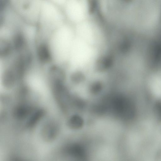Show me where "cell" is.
Returning a JSON list of instances; mask_svg holds the SVG:
<instances>
[{"instance_id":"6da1fadb","label":"cell","mask_w":161,"mask_h":161,"mask_svg":"<svg viewBox=\"0 0 161 161\" xmlns=\"http://www.w3.org/2000/svg\"><path fill=\"white\" fill-rule=\"evenodd\" d=\"M110 104L112 110L118 116L129 118L133 114V108L130 102L124 97L118 96L112 99Z\"/></svg>"},{"instance_id":"7a4b0ae2","label":"cell","mask_w":161,"mask_h":161,"mask_svg":"<svg viewBox=\"0 0 161 161\" xmlns=\"http://www.w3.org/2000/svg\"><path fill=\"white\" fill-rule=\"evenodd\" d=\"M58 131L59 128L57 123L54 121H50L43 126L42 130V136L44 140L51 141L56 138Z\"/></svg>"},{"instance_id":"3957f363","label":"cell","mask_w":161,"mask_h":161,"mask_svg":"<svg viewBox=\"0 0 161 161\" xmlns=\"http://www.w3.org/2000/svg\"><path fill=\"white\" fill-rule=\"evenodd\" d=\"M67 153L71 156L79 158H82L86 156L85 151L81 146L74 144L69 146L66 150Z\"/></svg>"},{"instance_id":"277c9868","label":"cell","mask_w":161,"mask_h":161,"mask_svg":"<svg viewBox=\"0 0 161 161\" xmlns=\"http://www.w3.org/2000/svg\"><path fill=\"white\" fill-rule=\"evenodd\" d=\"M31 107L26 104L18 105L14 111V115L15 117L19 119H23L27 117L31 113Z\"/></svg>"},{"instance_id":"5b68a950","label":"cell","mask_w":161,"mask_h":161,"mask_svg":"<svg viewBox=\"0 0 161 161\" xmlns=\"http://www.w3.org/2000/svg\"><path fill=\"white\" fill-rule=\"evenodd\" d=\"M44 114V111L42 109H39L34 112L27 122V125L30 127L34 126L42 118Z\"/></svg>"},{"instance_id":"8992f818","label":"cell","mask_w":161,"mask_h":161,"mask_svg":"<svg viewBox=\"0 0 161 161\" xmlns=\"http://www.w3.org/2000/svg\"><path fill=\"white\" fill-rule=\"evenodd\" d=\"M83 124L82 118L78 115L72 116L68 122V125L71 128L77 129L82 127Z\"/></svg>"},{"instance_id":"52a82bcc","label":"cell","mask_w":161,"mask_h":161,"mask_svg":"<svg viewBox=\"0 0 161 161\" xmlns=\"http://www.w3.org/2000/svg\"><path fill=\"white\" fill-rule=\"evenodd\" d=\"M85 75H86V76H87V75L86 74H85ZM86 79H87V78H86ZM87 82H88V81H87Z\"/></svg>"}]
</instances>
